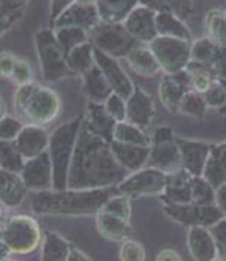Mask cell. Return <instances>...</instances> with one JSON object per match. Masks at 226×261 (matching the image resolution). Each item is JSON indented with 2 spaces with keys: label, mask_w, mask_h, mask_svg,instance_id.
I'll return each mask as SVG.
<instances>
[{
  "label": "cell",
  "mask_w": 226,
  "mask_h": 261,
  "mask_svg": "<svg viewBox=\"0 0 226 261\" xmlns=\"http://www.w3.org/2000/svg\"><path fill=\"white\" fill-rule=\"evenodd\" d=\"M126 177L128 171L116 159L111 142L93 134L83 124L70 165L68 189L109 188L121 184Z\"/></svg>",
  "instance_id": "6da1fadb"
},
{
  "label": "cell",
  "mask_w": 226,
  "mask_h": 261,
  "mask_svg": "<svg viewBox=\"0 0 226 261\" xmlns=\"http://www.w3.org/2000/svg\"><path fill=\"white\" fill-rule=\"evenodd\" d=\"M112 187L88 190H44L31 200L33 212L49 216H88L100 212L109 197Z\"/></svg>",
  "instance_id": "7a4b0ae2"
},
{
  "label": "cell",
  "mask_w": 226,
  "mask_h": 261,
  "mask_svg": "<svg viewBox=\"0 0 226 261\" xmlns=\"http://www.w3.org/2000/svg\"><path fill=\"white\" fill-rule=\"evenodd\" d=\"M82 125V117H77L58 126L49 135L47 150L53 167V190L68 189L70 165Z\"/></svg>",
  "instance_id": "3957f363"
},
{
  "label": "cell",
  "mask_w": 226,
  "mask_h": 261,
  "mask_svg": "<svg viewBox=\"0 0 226 261\" xmlns=\"http://www.w3.org/2000/svg\"><path fill=\"white\" fill-rule=\"evenodd\" d=\"M15 106L29 124L42 125L52 122L58 116L61 101L52 89L39 83H26L19 87L15 96Z\"/></svg>",
  "instance_id": "277c9868"
},
{
  "label": "cell",
  "mask_w": 226,
  "mask_h": 261,
  "mask_svg": "<svg viewBox=\"0 0 226 261\" xmlns=\"http://www.w3.org/2000/svg\"><path fill=\"white\" fill-rule=\"evenodd\" d=\"M40 66L46 81L55 82L71 76V69L63 48L56 40L54 30L42 29L35 36Z\"/></svg>",
  "instance_id": "5b68a950"
},
{
  "label": "cell",
  "mask_w": 226,
  "mask_h": 261,
  "mask_svg": "<svg viewBox=\"0 0 226 261\" xmlns=\"http://www.w3.org/2000/svg\"><path fill=\"white\" fill-rule=\"evenodd\" d=\"M149 48L157 57L161 69L168 75L184 71L191 60V45L189 40L170 36H157L149 43Z\"/></svg>",
  "instance_id": "8992f818"
},
{
  "label": "cell",
  "mask_w": 226,
  "mask_h": 261,
  "mask_svg": "<svg viewBox=\"0 0 226 261\" xmlns=\"http://www.w3.org/2000/svg\"><path fill=\"white\" fill-rule=\"evenodd\" d=\"M41 240L39 225L31 217L16 216L9 220L2 229V242L12 253H32Z\"/></svg>",
  "instance_id": "52a82bcc"
},
{
  "label": "cell",
  "mask_w": 226,
  "mask_h": 261,
  "mask_svg": "<svg viewBox=\"0 0 226 261\" xmlns=\"http://www.w3.org/2000/svg\"><path fill=\"white\" fill-rule=\"evenodd\" d=\"M164 211L170 218L184 226H204L211 229L224 219V214L215 203L195 205V203H172L164 200Z\"/></svg>",
  "instance_id": "ba28073f"
},
{
  "label": "cell",
  "mask_w": 226,
  "mask_h": 261,
  "mask_svg": "<svg viewBox=\"0 0 226 261\" xmlns=\"http://www.w3.org/2000/svg\"><path fill=\"white\" fill-rule=\"evenodd\" d=\"M93 40L95 47L101 49L113 58L126 57L137 47V40L122 24L102 23L93 30Z\"/></svg>",
  "instance_id": "9c48e42d"
},
{
  "label": "cell",
  "mask_w": 226,
  "mask_h": 261,
  "mask_svg": "<svg viewBox=\"0 0 226 261\" xmlns=\"http://www.w3.org/2000/svg\"><path fill=\"white\" fill-rule=\"evenodd\" d=\"M167 173L154 167H144L118 184V192L128 197L160 195L167 186Z\"/></svg>",
  "instance_id": "30bf717a"
},
{
  "label": "cell",
  "mask_w": 226,
  "mask_h": 261,
  "mask_svg": "<svg viewBox=\"0 0 226 261\" xmlns=\"http://www.w3.org/2000/svg\"><path fill=\"white\" fill-rule=\"evenodd\" d=\"M94 58L95 64L100 68L107 82L111 86L113 93L121 95L122 98L128 100L135 90V86L132 85L131 80L128 77L124 70L119 65L117 59L106 55L101 49L94 46Z\"/></svg>",
  "instance_id": "8fae6325"
},
{
  "label": "cell",
  "mask_w": 226,
  "mask_h": 261,
  "mask_svg": "<svg viewBox=\"0 0 226 261\" xmlns=\"http://www.w3.org/2000/svg\"><path fill=\"white\" fill-rule=\"evenodd\" d=\"M21 176L28 190L44 192L53 189V167L48 150L26 160Z\"/></svg>",
  "instance_id": "7c38bea8"
},
{
  "label": "cell",
  "mask_w": 226,
  "mask_h": 261,
  "mask_svg": "<svg viewBox=\"0 0 226 261\" xmlns=\"http://www.w3.org/2000/svg\"><path fill=\"white\" fill-rule=\"evenodd\" d=\"M155 18L157 11L144 4H138L122 24L137 41L151 43L159 36Z\"/></svg>",
  "instance_id": "4fadbf2b"
},
{
  "label": "cell",
  "mask_w": 226,
  "mask_h": 261,
  "mask_svg": "<svg viewBox=\"0 0 226 261\" xmlns=\"http://www.w3.org/2000/svg\"><path fill=\"white\" fill-rule=\"evenodd\" d=\"M181 150L182 167L191 176L199 177L204 175L206 164L211 154L212 145L202 141L190 140H176Z\"/></svg>",
  "instance_id": "5bb4252c"
},
{
  "label": "cell",
  "mask_w": 226,
  "mask_h": 261,
  "mask_svg": "<svg viewBox=\"0 0 226 261\" xmlns=\"http://www.w3.org/2000/svg\"><path fill=\"white\" fill-rule=\"evenodd\" d=\"M98 9L95 5H84L79 3H74L64 10L61 15L53 22L55 28H63V27H77L84 30H94L99 25Z\"/></svg>",
  "instance_id": "9a60e30c"
},
{
  "label": "cell",
  "mask_w": 226,
  "mask_h": 261,
  "mask_svg": "<svg viewBox=\"0 0 226 261\" xmlns=\"http://www.w3.org/2000/svg\"><path fill=\"white\" fill-rule=\"evenodd\" d=\"M191 82V75L185 71H181L174 75H167L160 82L159 95L161 102L170 111H178L183 98L189 92Z\"/></svg>",
  "instance_id": "2e32d148"
},
{
  "label": "cell",
  "mask_w": 226,
  "mask_h": 261,
  "mask_svg": "<svg viewBox=\"0 0 226 261\" xmlns=\"http://www.w3.org/2000/svg\"><path fill=\"white\" fill-rule=\"evenodd\" d=\"M147 165L164 171L167 175L181 170L182 156L177 141L170 140V141L153 142Z\"/></svg>",
  "instance_id": "e0dca14e"
},
{
  "label": "cell",
  "mask_w": 226,
  "mask_h": 261,
  "mask_svg": "<svg viewBox=\"0 0 226 261\" xmlns=\"http://www.w3.org/2000/svg\"><path fill=\"white\" fill-rule=\"evenodd\" d=\"M25 160L35 158L48 149L49 135L41 125L28 124L13 141Z\"/></svg>",
  "instance_id": "ac0fdd59"
},
{
  "label": "cell",
  "mask_w": 226,
  "mask_h": 261,
  "mask_svg": "<svg viewBox=\"0 0 226 261\" xmlns=\"http://www.w3.org/2000/svg\"><path fill=\"white\" fill-rule=\"evenodd\" d=\"M154 117V102L145 90L135 87L134 93L126 100V120L138 128L149 125Z\"/></svg>",
  "instance_id": "d6986e66"
},
{
  "label": "cell",
  "mask_w": 226,
  "mask_h": 261,
  "mask_svg": "<svg viewBox=\"0 0 226 261\" xmlns=\"http://www.w3.org/2000/svg\"><path fill=\"white\" fill-rule=\"evenodd\" d=\"M151 147L129 145L115 140L111 142V149L116 159L128 172H136L147 165Z\"/></svg>",
  "instance_id": "ffe728a7"
},
{
  "label": "cell",
  "mask_w": 226,
  "mask_h": 261,
  "mask_svg": "<svg viewBox=\"0 0 226 261\" xmlns=\"http://www.w3.org/2000/svg\"><path fill=\"white\" fill-rule=\"evenodd\" d=\"M189 252L195 261H214L218 249L211 230L204 226H192L188 233Z\"/></svg>",
  "instance_id": "44dd1931"
},
{
  "label": "cell",
  "mask_w": 226,
  "mask_h": 261,
  "mask_svg": "<svg viewBox=\"0 0 226 261\" xmlns=\"http://www.w3.org/2000/svg\"><path fill=\"white\" fill-rule=\"evenodd\" d=\"M192 177L184 169L178 170V171L168 173L167 176V186L164 192L165 201L172 203H179V205H185V203H191V182Z\"/></svg>",
  "instance_id": "7402d4cb"
},
{
  "label": "cell",
  "mask_w": 226,
  "mask_h": 261,
  "mask_svg": "<svg viewBox=\"0 0 226 261\" xmlns=\"http://www.w3.org/2000/svg\"><path fill=\"white\" fill-rule=\"evenodd\" d=\"M86 126L93 134L102 137L106 141L112 142L113 133L117 125V122L112 118L107 112L104 103L91 102L88 107V119L86 122Z\"/></svg>",
  "instance_id": "603a6c76"
},
{
  "label": "cell",
  "mask_w": 226,
  "mask_h": 261,
  "mask_svg": "<svg viewBox=\"0 0 226 261\" xmlns=\"http://www.w3.org/2000/svg\"><path fill=\"white\" fill-rule=\"evenodd\" d=\"M138 4L139 0H98L95 6L100 21L107 24H121Z\"/></svg>",
  "instance_id": "cb8c5ba5"
},
{
  "label": "cell",
  "mask_w": 226,
  "mask_h": 261,
  "mask_svg": "<svg viewBox=\"0 0 226 261\" xmlns=\"http://www.w3.org/2000/svg\"><path fill=\"white\" fill-rule=\"evenodd\" d=\"M202 176L214 187L215 190L226 186V141L212 146L211 154Z\"/></svg>",
  "instance_id": "d4e9b609"
},
{
  "label": "cell",
  "mask_w": 226,
  "mask_h": 261,
  "mask_svg": "<svg viewBox=\"0 0 226 261\" xmlns=\"http://www.w3.org/2000/svg\"><path fill=\"white\" fill-rule=\"evenodd\" d=\"M96 229L109 241H125L130 233V222L105 211L96 213Z\"/></svg>",
  "instance_id": "484cf974"
},
{
  "label": "cell",
  "mask_w": 226,
  "mask_h": 261,
  "mask_svg": "<svg viewBox=\"0 0 226 261\" xmlns=\"http://www.w3.org/2000/svg\"><path fill=\"white\" fill-rule=\"evenodd\" d=\"M2 202L6 207H16L25 197L26 188L21 173L2 170Z\"/></svg>",
  "instance_id": "4316f807"
},
{
  "label": "cell",
  "mask_w": 226,
  "mask_h": 261,
  "mask_svg": "<svg viewBox=\"0 0 226 261\" xmlns=\"http://www.w3.org/2000/svg\"><path fill=\"white\" fill-rule=\"evenodd\" d=\"M84 80V92L93 102L105 103L113 90L98 65H94L91 70L83 73Z\"/></svg>",
  "instance_id": "83f0119b"
},
{
  "label": "cell",
  "mask_w": 226,
  "mask_h": 261,
  "mask_svg": "<svg viewBox=\"0 0 226 261\" xmlns=\"http://www.w3.org/2000/svg\"><path fill=\"white\" fill-rule=\"evenodd\" d=\"M125 58L130 68L135 72H137L138 75L145 76V77L155 76L159 72V70L161 69L157 57L154 56V53L149 47L146 48L137 46Z\"/></svg>",
  "instance_id": "f1b7e54d"
},
{
  "label": "cell",
  "mask_w": 226,
  "mask_h": 261,
  "mask_svg": "<svg viewBox=\"0 0 226 261\" xmlns=\"http://www.w3.org/2000/svg\"><path fill=\"white\" fill-rule=\"evenodd\" d=\"M155 23H157L158 35L189 40L190 41V30L184 24V22L174 13L157 12Z\"/></svg>",
  "instance_id": "f546056e"
},
{
  "label": "cell",
  "mask_w": 226,
  "mask_h": 261,
  "mask_svg": "<svg viewBox=\"0 0 226 261\" xmlns=\"http://www.w3.org/2000/svg\"><path fill=\"white\" fill-rule=\"evenodd\" d=\"M72 248L70 244L55 232H47L41 249V261H68Z\"/></svg>",
  "instance_id": "4dcf8cb0"
},
{
  "label": "cell",
  "mask_w": 226,
  "mask_h": 261,
  "mask_svg": "<svg viewBox=\"0 0 226 261\" xmlns=\"http://www.w3.org/2000/svg\"><path fill=\"white\" fill-rule=\"evenodd\" d=\"M68 64L72 72L86 73L95 65L94 58V46H92L88 41L77 46L69 53Z\"/></svg>",
  "instance_id": "1f68e13d"
},
{
  "label": "cell",
  "mask_w": 226,
  "mask_h": 261,
  "mask_svg": "<svg viewBox=\"0 0 226 261\" xmlns=\"http://www.w3.org/2000/svg\"><path fill=\"white\" fill-rule=\"evenodd\" d=\"M113 140L122 143H129V145L152 146V140L144 133V129L131 124L128 120L117 123L115 133H113Z\"/></svg>",
  "instance_id": "d6a6232c"
},
{
  "label": "cell",
  "mask_w": 226,
  "mask_h": 261,
  "mask_svg": "<svg viewBox=\"0 0 226 261\" xmlns=\"http://www.w3.org/2000/svg\"><path fill=\"white\" fill-rule=\"evenodd\" d=\"M208 38L219 47H226V10L213 9L206 15Z\"/></svg>",
  "instance_id": "836d02e7"
},
{
  "label": "cell",
  "mask_w": 226,
  "mask_h": 261,
  "mask_svg": "<svg viewBox=\"0 0 226 261\" xmlns=\"http://www.w3.org/2000/svg\"><path fill=\"white\" fill-rule=\"evenodd\" d=\"M139 4L157 12L174 13L181 19L187 18L192 12V0H139Z\"/></svg>",
  "instance_id": "e575fe53"
},
{
  "label": "cell",
  "mask_w": 226,
  "mask_h": 261,
  "mask_svg": "<svg viewBox=\"0 0 226 261\" xmlns=\"http://www.w3.org/2000/svg\"><path fill=\"white\" fill-rule=\"evenodd\" d=\"M56 40L64 51L65 56L68 57L70 52L75 47L87 42L88 32L87 30L77 28V27H63V28L54 29Z\"/></svg>",
  "instance_id": "d590c367"
},
{
  "label": "cell",
  "mask_w": 226,
  "mask_h": 261,
  "mask_svg": "<svg viewBox=\"0 0 226 261\" xmlns=\"http://www.w3.org/2000/svg\"><path fill=\"white\" fill-rule=\"evenodd\" d=\"M28 0H0V22L2 32L9 30L22 17Z\"/></svg>",
  "instance_id": "8d00e7d4"
},
{
  "label": "cell",
  "mask_w": 226,
  "mask_h": 261,
  "mask_svg": "<svg viewBox=\"0 0 226 261\" xmlns=\"http://www.w3.org/2000/svg\"><path fill=\"white\" fill-rule=\"evenodd\" d=\"M220 47L211 39L204 38L191 45V60L200 65H212L217 58Z\"/></svg>",
  "instance_id": "74e56055"
},
{
  "label": "cell",
  "mask_w": 226,
  "mask_h": 261,
  "mask_svg": "<svg viewBox=\"0 0 226 261\" xmlns=\"http://www.w3.org/2000/svg\"><path fill=\"white\" fill-rule=\"evenodd\" d=\"M2 170L5 171L22 173L26 160L15 146L13 141H2Z\"/></svg>",
  "instance_id": "f35d334b"
},
{
  "label": "cell",
  "mask_w": 226,
  "mask_h": 261,
  "mask_svg": "<svg viewBox=\"0 0 226 261\" xmlns=\"http://www.w3.org/2000/svg\"><path fill=\"white\" fill-rule=\"evenodd\" d=\"M191 197L195 205H211L217 202V190L204 176L192 177Z\"/></svg>",
  "instance_id": "ab89813d"
},
{
  "label": "cell",
  "mask_w": 226,
  "mask_h": 261,
  "mask_svg": "<svg viewBox=\"0 0 226 261\" xmlns=\"http://www.w3.org/2000/svg\"><path fill=\"white\" fill-rule=\"evenodd\" d=\"M206 110H207V102H206L204 94L194 92V90H189L183 98L181 106H179V111L188 116L196 117V118H201L205 116Z\"/></svg>",
  "instance_id": "60d3db41"
},
{
  "label": "cell",
  "mask_w": 226,
  "mask_h": 261,
  "mask_svg": "<svg viewBox=\"0 0 226 261\" xmlns=\"http://www.w3.org/2000/svg\"><path fill=\"white\" fill-rule=\"evenodd\" d=\"M105 212H108L115 216L121 217V218L130 222V216H131V205L130 200L128 196L123 195H113L107 200V202L105 203L104 207L101 208Z\"/></svg>",
  "instance_id": "b9f144b4"
},
{
  "label": "cell",
  "mask_w": 226,
  "mask_h": 261,
  "mask_svg": "<svg viewBox=\"0 0 226 261\" xmlns=\"http://www.w3.org/2000/svg\"><path fill=\"white\" fill-rule=\"evenodd\" d=\"M119 256L121 261H146V250L137 241L125 240L119 250Z\"/></svg>",
  "instance_id": "7bdbcfd3"
},
{
  "label": "cell",
  "mask_w": 226,
  "mask_h": 261,
  "mask_svg": "<svg viewBox=\"0 0 226 261\" xmlns=\"http://www.w3.org/2000/svg\"><path fill=\"white\" fill-rule=\"evenodd\" d=\"M105 107L107 112L116 122H125L126 120V100L121 95L112 93L109 98L105 101Z\"/></svg>",
  "instance_id": "ee69618b"
},
{
  "label": "cell",
  "mask_w": 226,
  "mask_h": 261,
  "mask_svg": "<svg viewBox=\"0 0 226 261\" xmlns=\"http://www.w3.org/2000/svg\"><path fill=\"white\" fill-rule=\"evenodd\" d=\"M24 128L21 120L6 116L2 118V126H0V136L2 141H15Z\"/></svg>",
  "instance_id": "f6af8a7d"
},
{
  "label": "cell",
  "mask_w": 226,
  "mask_h": 261,
  "mask_svg": "<svg viewBox=\"0 0 226 261\" xmlns=\"http://www.w3.org/2000/svg\"><path fill=\"white\" fill-rule=\"evenodd\" d=\"M218 249V261H226V219H222L211 227Z\"/></svg>",
  "instance_id": "bcb514c9"
},
{
  "label": "cell",
  "mask_w": 226,
  "mask_h": 261,
  "mask_svg": "<svg viewBox=\"0 0 226 261\" xmlns=\"http://www.w3.org/2000/svg\"><path fill=\"white\" fill-rule=\"evenodd\" d=\"M205 100L207 102V106L211 107H220L226 102V88L220 83H213V86L206 92Z\"/></svg>",
  "instance_id": "7dc6e473"
},
{
  "label": "cell",
  "mask_w": 226,
  "mask_h": 261,
  "mask_svg": "<svg viewBox=\"0 0 226 261\" xmlns=\"http://www.w3.org/2000/svg\"><path fill=\"white\" fill-rule=\"evenodd\" d=\"M11 79L17 83L19 87L24 86L26 83H31L32 71L31 68H29V64H26L23 60L16 59L15 66H13L11 73Z\"/></svg>",
  "instance_id": "c3c4849f"
},
{
  "label": "cell",
  "mask_w": 226,
  "mask_h": 261,
  "mask_svg": "<svg viewBox=\"0 0 226 261\" xmlns=\"http://www.w3.org/2000/svg\"><path fill=\"white\" fill-rule=\"evenodd\" d=\"M190 86L194 92L200 93V94H205L208 92V89L213 86V81H212L211 75L206 71H197L194 75H191V82Z\"/></svg>",
  "instance_id": "681fc988"
},
{
  "label": "cell",
  "mask_w": 226,
  "mask_h": 261,
  "mask_svg": "<svg viewBox=\"0 0 226 261\" xmlns=\"http://www.w3.org/2000/svg\"><path fill=\"white\" fill-rule=\"evenodd\" d=\"M218 82L226 88V47H220L217 58L212 64Z\"/></svg>",
  "instance_id": "f907efd6"
},
{
  "label": "cell",
  "mask_w": 226,
  "mask_h": 261,
  "mask_svg": "<svg viewBox=\"0 0 226 261\" xmlns=\"http://www.w3.org/2000/svg\"><path fill=\"white\" fill-rule=\"evenodd\" d=\"M75 0H51V19L54 22L61 13L74 4Z\"/></svg>",
  "instance_id": "816d5d0a"
},
{
  "label": "cell",
  "mask_w": 226,
  "mask_h": 261,
  "mask_svg": "<svg viewBox=\"0 0 226 261\" xmlns=\"http://www.w3.org/2000/svg\"><path fill=\"white\" fill-rule=\"evenodd\" d=\"M16 58H13L9 53H3L2 55V73L6 77H11V73L15 66Z\"/></svg>",
  "instance_id": "f5cc1de1"
},
{
  "label": "cell",
  "mask_w": 226,
  "mask_h": 261,
  "mask_svg": "<svg viewBox=\"0 0 226 261\" xmlns=\"http://www.w3.org/2000/svg\"><path fill=\"white\" fill-rule=\"evenodd\" d=\"M157 261H183V259L175 249H162L158 254Z\"/></svg>",
  "instance_id": "db71d44e"
},
{
  "label": "cell",
  "mask_w": 226,
  "mask_h": 261,
  "mask_svg": "<svg viewBox=\"0 0 226 261\" xmlns=\"http://www.w3.org/2000/svg\"><path fill=\"white\" fill-rule=\"evenodd\" d=\"M217 205L224 214V219H226V186L217 189Z\"/></svg>",
  "instance_id": "11a10c76"
},
{
  "label": "cell",
  "mask_w": 226,
  "mask_h": 261,
  "mask_svg": "<svg viewBox=\"0 0 226 261\" xmlns=\"http://www.w3.org/2000/svg\"><path fill=\"white\" fill-rule=\"evenodd\" d=\"M68 261H92L84 253L78 249H71L69 254Z\"/></svg>",
  "instance_id": "9f6ffc18"
},
{
  "label": "cell",
  "mask_w": 226,
  "mask_h": 261,
  "mask_svg": "<svg viewBox=\"0 0 226 261\" xmlns=\"http://www.w3.org/2000/svg\"><path fill=\"white\" fill-rule=\"evenodd\" d=\"M10 253H12L11 250H10V248L8 246H6L5 243L2 242V261H6V259H8Z\"/></svg>",
  "instance_id": "6f0895ef"
},
{
  "label": "cell",
  "mask_w": 226,
  "mask_h": 261,
  "mask_svg": "<svg viewBox=\"0 0 226 261\" xmlns=\"http://www.w3.org/2000/svg\"><path fill=\"white\" fill-rule=\"evenodd\" d=\"M98 0H75V3H79V4L84 5H95Z\"/></svg>",
  "instance_id": "680465c9"
},
{
  "label": "cell",
  "mask_w": 226,
  "mask_h": 261,
  "mask_svg": "<svg viewBox=\"0 0 226 261\" xmlns=\"http://www.w3.org/2000/svg\"><path fill=\"white\" fill-rule=\"evenodd\" d=\"M6 261H12V260H9V259H8V260H6Z\"/></svg>",
  "instance_id": "91938a15"
}]
</instances>
